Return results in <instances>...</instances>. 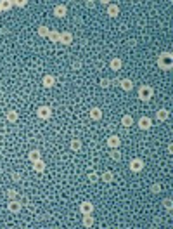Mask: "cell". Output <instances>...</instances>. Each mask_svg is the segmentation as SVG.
<instances>
[{
	"mask_svg": "<svg viewBox=\"0 0 173 229\" xmlns=\"http://www.w3.org/2000/svg\"><path fill=\"white\" fill-rule=\"evenodd\" d=\"M111 85H120V78H113L111 80Z\"/></svg>",
	"mask_w": 173,
	"mask_h": 229,
	"instance_id": "35",
	"label": "cell"
},
{
	"mask_svg": "<svg viewBox=\"0 0 173 229\" xmlns=\"http://www.w3.org/2000/svg\"><path fill=\"white\" fill-rule=\"evenodd\" d=\"M49 38H50V42H54V44H57V42H59V38H61V31H52V30H50V33H49Z\"/></svg>",
	"mask_w": 173,
	"mask_h": 229,
	"instance_id": "27",
	"label": "cell"
},
{
	"mask_svg": "<svg viewBox=\"0 0 173 229\" xmlns=\"http://www.w3.org/2000/svg\"><path fill=\"white\" fill-rule=\"evenodd\" d=\"M121 66H123V61H121L120 57H113V59H111L109 68L113 70V71H120V70H121Z\"/></svg>",
	"mask_w": 173,
	"mask_h": 229,
	"instance_id": "15",
	"label": "cell"
},
{
	"mask_svg": "<svg viewBox=\"0 0 173 229\" xmlns=\"http://www.w3.org/2000/svg\"><path fill=\"white\" fill-rule=\"evenodd\" d=\"M121 125H123L125 128L132 127L133 125V117L132 115H123V117H121Z\"/></svg>",
	"mask_w": 173,
	"mask_h": 229,
	"instance_id": "18",
	"label": "cell"
},
{
	"mask_svg": "<svg viewBox=\"0 0 173 229\" xmlns=\"http://www.w3.org/2000/svg\"><path fill=\"white\" fill-rule=\"evenodd\" d=\"M152 96H154L152 87H149V85L139 87V99H140V101H151V99H152Z\"/></svg>",
	"mask_w": 173,
	"mask_h": 229,
	"instance_id": "2",
	"label": "cell"
},
{
	"mask_svg": "<svg viewBox=\"0 0 173 229\" xmlns=\"http://www.w3.org/2000/svg\"><path fill=\"white\" fill-rule=\"evenodd\" d=\"M151 127H152V122H151V118H147V117L139 118V128H142V130H149Z\"/></svg>",
	"mask_w": 173,
	"mask_h": 229,
	"instance_id": "13",
	"label": "cell"
},
{
	"mask_svg": "<svg viewBox=\"0 0 173 229\" xmlns=\"http://www.w3.org/2000/svg\"><path fill=\"white\" fill-rule=\"evenodd\" d=\"M120 87L125 90V92H132L133 90V82L130 78H123V80H120Z\"/></svg>",
	"mask_w": 173,
	"mask_h": 229,
	"instance_id": "12",
	"label": "cell"
},
{
	"mask_svg": "<svg viewBox=\"0 0 173 229\" xmlns=\"http://www.w3.org/2000/svg\"><path fill=\"white\" fill-rule=\"evenodd\" d=\"M102 180H104L106 184H111V182L114 180V174L111 172V170H106V172L102 174Z\"/></svg>",
	"mask_w": 173,
	"mask_h": 229,
	"instance_id": "22",
	"label": "cell"
},
{
	"mask_svg": "<svg viewBox=\"0 0 173 229\" xmlns=\"http://www.w3.org/2000/svg\"><path fill=\"white\" fill-rule=\"evenodd\" d=\"M49 33H50V28L49 26H45V24L38 26V35H40L42 38H43V37H49Z\"/></svg>",
	"mask_w": 173,
	"mask_h": 229,
	"instance_id": "25",
	"label": "cell"
},
{
	"mask_svg": "<svg viewBox=\"0 0 173 229\" xmlns=\"http://www.w3.org/2000/svg\"><path fill=\"white\" fill-rule=\"evenodd\" d=\"M163 186L159 184V182H154V184L151 186V193H154V195H158V193H161Z\"/></svg>",
	"mask_w": 173,
	"mask_h": 229,
	"instance_id": "28",
	"label": "cell"
},
{
	"mask_svg": "<svg viewBox=\"0 0 173 229\" xmlns=\"http://www.w3.org/2000/svg\"><path fill=\"white\" fill-rule=\"evenodd\" d=\"M11 179L14 180V182H19V180H21V174H19V172H12Z\"/></svg>",
	"mask_w": 173,
	"mask_h": 229,
	"instance_id": "34",
	"label": "cell"
},
{
	"mask_svg": "<svg viewBox=\"0 0 173 229\" xmlns=\"http://www.w3.org/2000/svg\"><path fill=\"white\" fill-rule=\"evenodd\" d=\"M99 180V175L95 172H90L88 174V182H92V184H95V182H97Z\"/></svg>",
	"mask_w": 173,
	"mask_h": 229,
	"instance_id": "32",
	"label": "cell"
},
{
	"mask_svg": "<svg viewBox=\"0 0 173 229\" xmlns=\"http://www.w3.org/2000/svg\"><path fill=\"white\" fill-rule=\"evenodd\" d=\"M37 117L40 118V120H49V118L52 117V108H50V106H40V108L37 109Z\"/></svg>",
	"mask_w": 173,
	"mask_h": 229,
	"instance_id": "4",
	"label": "cell"
},
{
	"mask_svg": "<svg viewBox=\"0 0 173 229\" xmlns=\"http://www.w3.org/2000/svg\"><path fill=\"white\" fill-rule=\"evenodd\" d=\"M83 227H94V217H92V214L83 215Z\"/></svg>",
	"mask_w": 173,
	"mask_h": 229,
	"instance_id": "23",
	"label": "cell"
},
{
	"mask_svg": "<svg viewBox=\"0 0 173 229\" xmlns=\"http://www.w3.org/2000/svg\"><path fill=\"white\" fill-rule=\"evenodd\" d=\"M45 162H43V160H42V158H40V160H37V162H33V170H35V172H37V174H42V172H43V170H45Z\"/></svg>",
	"mask_w": 173,
	"mask_h": 229,
	"instance_id": "17",
	"label": "cell"
},
{
	"mask_svg": "<svg viewBox=\"0 0 173 229\" xmlns=\"http://www.w3.org/2000/svg\"><path fill=\"white\" fill-rule=\"evenodd\" d=\"M168 153H170V154H171V153H173V144H171V143H170V144H168Z\"/></svg>",
	"mask_w": 173,
	"mask_h": 229,
	"instance_id": "36",
	"label": "cell"
},
{
	"mask_svg": "<svg viewBox=\"0 0 173 229\" xmlns=\"http://www.w3.org/2000/svg\"><path fill=\"white\" fill-rule=\"evenodd\" d=\"M156 118H158L159 122H166L170 118V111H168V109H165V108L158 109V111H156Z\"/></svg>",
	"mask_w": 173,
	"mask_h": 229,
	"instance_id": "16",
	"label": "cell"
},
{
	"mask_svg": "<svg viewBox=\"0 0 173 229\" xmlns=\"http://www.w3.org/2000/svg\"><path fill=\"white\" fill-rule=\"evenodd\" d=\"M109 85H111V80L109 78H102L101 80V87H102V89H109Z\"/></svg>",
	"mask_w": 173,
	"mask_h": 229,
	"instance_id": "33",
	"label": "cell"
},
{
	"mask_svg": "<svg viewBox=\"0 0 173 229\" xmlns=\"http://www.w3.org/2000/svg\"><path fill=\"white\" fill-rule=\"evenodd\" d=\"M7 210L12 212V214H17V212H21V201H17V200H9Z\"/></svg>",
	"mask_w": 173,
	"mask_h": 229,
	"instance_id": "6",
	"label": "cell"
},
{
	"mask_svg": "<svg viewBox=\"0 0 173 229\" xmlns=\"http://www.w3.org/2000/svg\"><path fill=\"white\" fill-rule=\"evenodd\" d=\"M69 149H71V151H80V149H82V141L73 139L71 143H69Z\"/></svg>",
	"mask_w": 173,
	"mask_h": 229,
	"instance_id": "24",
	"label": "cell"
},
{
	"mask_svg": "<svg viewBox=\"0 0 173 229\" xmlns=\"http://www.w3.org/2000/svg\"><path fill=\"white\" fill-rule=\"evenodd\" d=\"M106 143H107V146H109L111 149H118V148H120V144H121V139L118 137V135H109Z\"/></svg>",
	"mask_w": 173,
	"mask_h": 229,
	"instance_id": "7",
	"label": "cell"
},
{
	"mask_svg": "<svg viewBox=\"0 0 173 229\" xmlns=\"http://www.w3.org/2000/svg\"><path fill=\"white\" fill-rule=\"evenodd\" d=\"M14 5H16V7H19V9H23V7H26V5H28V0H14Z\"/></svg>",
	"mask_w": 173,
	"mask_h": 229,
	"instance_id": "31",
	"label": "cell"
},
{
	"mask_svg": "<svg viewBox=\"0 0 173 229\" xmlns=\"http://www.w3.org/2000/svg\"><path fill=\"white\" fill-rule=\"evenodd\" d=\"M111 158H113L114 162H120V160H121V153L118 149H113V151H111Z\"/></svg>",
	"mask_w": 173,
	"mask_h": 229,
	"instance_id": "29",
	"label": "cell"
},
{
	"mask_svg": "<svg viewBox=\"0 0 173 229\" xmlns=\"http://www.w3.org/2000/svg\"><path fill=\"white\" fill-rule=\"evenodd\" d=\"M158 66L163 71H170L173 68V54L171 52H161L158 56Z\"/></svg>",
	"mask_w": 173,
	"mask_h": 229,
	"instance_id": "1",
	"label": "cell"
},
{
	"mask_svg": "<svg viewBox=\"0 0 173 229\" xmlns=\"http://www.w3.org/2000/svg\"><path fill=\"white\" fill-rule=\"evenodd\" d=\"M12 7H14V0H2V2H0V9H2V12L11 11Z\"/></svg>",
	"mask_w": 173,
	"mask_h": 229,
	"instance_id": "21",
	"label": "cell"
},
{
	"mask_svg": "<svg viewBox=\"0 0 173 229\" xmlns=\"http://www.w3.org/2000/svg\"><path fill=\"white\" fill-rule=\"evenodd\" d=\"M40 158H42L40 149H31L30 153H28V160H30L31 163H33V162H37V160H40Z\"/></svg>",
	"mask_w": 173,
	"mask_h": 229,
	"instance_id": "19",
	"label": "cell"
},
{
	"mask_svg": "<svg viewBox=\"0 0 173 229\" xmlns=\"http://www.w3.org/2000/svg\"><path fill=\"white\" fill-rule=\"evenodd\" d=\"M88 115H90V118L94 122H99L102 120V109L97 108V106H94V108H90V111H88Z\"/></svg>",
	"mask_w": 173,
	"mask_h": 229,
	"instance_id": "11",
	"label": "cell"
},
{
	"mask_svg": "<svg viewBox=\"0 0 173 229\" xmlns=\"http://www.w3.org/2000/svg\"><path fill=\"white\" fill-rule=\"evenodd\" d=\"M130 170H132L133 174H139V172H142L144 170V167H146V163H144V160L142 158H132L130 160Z\"/></svg>",
	"mask_w": 173,
	"mask_h": 229,
	"instance_id": "3",
	"label": "cell"
},
{
	"mask_svg": "<svg viewBox=\"0 0 173 229\" xmlns=\"http://www.w3.org/2000/svg\"><path fill=\"white\" fill-rule=\"evenodd\" d=\"M161 205H163V207H165L168 212H171V208H173V200H171V198H163Z\"/></svg>",
	"mask_w": 173,
	"mask_h": 229,
	"instance_id": "26",
	"label": "cell"
},
{
	"mask_svg": "<svg viewBox=\"0 0 173 229\" xmlns=\"http://www.w3.org/2000/svg\"><path fill=\"white\" fill-rule=\"evenodd\" d=\"M106 12H107L109 18H118V14H120V7H118L116 4H109L107 9H106Z\"/></svg>",
	"mask_w": 173,
	"mask_h": 229,
	"instance_id": "14",
	"label": "cell"
},
{
	"mask_svg": "<svg viewBox=\"0 0 173 229\" xmlns=\"http://www.w3.org/2000/svg\"><path fill=\"white\" fill-rule=\"evenodd\" d=\"M71 42H73V33H71V31H61L59 44H62V45H69Z\"/></svg>",
	"mask_w": 173,
	"mask_h": 229,
	"instance_id": "9",
	"label": "cell"
},
{
	"mask_svg": "<svg viewBox=\"0 0 173 229\" xmlns=\"http://www.w3.org/2000/svg\"><path fill=\"white\" fill-rule=\"evenodd\" d=\"M80 212H82L83 215H88V214H92L94 212V203L92 201H82L80 203Z\"/></svg>",
	"mask_w": 173,
	"mask_h": 229,
	"instance_id": "5",
	"label": "cell"
},
{
	"mask_svg": "<svg viewBox=\"0 0 173 229\" xmlns=\"http://www.w3.org/2000/svg\"><path fill=\"white\" fill-rule=\"evenodd\" d=\"M7 122H11V123H16V122H17V118H19V115H17V111H16V109H9L7 111Z\"/></svg>",
	"mask_w": 173,
	"mask_h": 229,
	"instance_id": "20",
	"label": "cell"
},
{
	"mask_svg": "<svg viewBox=\"0 0 173 229\" xmlns=\"http://www.w3.org/2000/svg\"><path fill=\"white\" fill-rule=\"evenodd\" d=\"M42 85L45 87V89H52V87L56 85V76L54 75H45L43 78H42Z\"/></svg>",
	"mask_w": 173,
	"mask_h": 229,
	"instance_id": "10",
	"label": "cell"
},
{
	"mask_svg": "<svg viewBox=\"0 0 173 229\" xmlns=\"http://www.w3.org/2000/svg\"><path fill=\"white\" fill-rule=\"evenodd\" d=\"M66 14H68V7L64 4H59L54 7V16L56 18H66Z\"/></svg>",
	"mask_w": 173,
	"mask_h": 229,
	"instance_id": "8",
	"label": "cell"
},
{
	"mask_svg": "<svg viewBox=\"0 0 173 229\" xmlns=\"http://www.w3.org/2000/svg\"><path fill=\"white\" fill-rule=\"evenodd\" d=\"M0 12H2V9H0Z\"/></svg>",
	"mask_w": 173,
	"mask_h": 229,
	"instance_id": "37",
	"label": "cell"
},
{
	"mask_svg": "<svg viewBox=\"0 0 173 229\" xmlns=\"http://www.w3.org/2000/svg\"><path fill=\"white\" fill-rule=\"evenodd\" d=\"M7 198L9 200H16V198H17V191H16V189H7Z\"/></svg>",
	"mask_w": 173,
	"mask_h": 229,
	"instance_id": "30",
	"label": "cell"
}]
</instances>
